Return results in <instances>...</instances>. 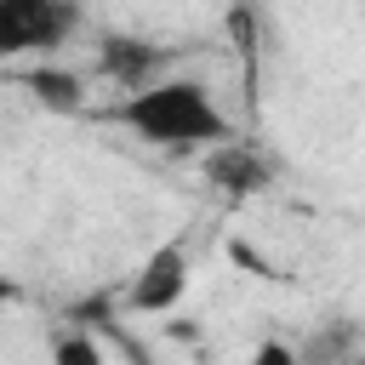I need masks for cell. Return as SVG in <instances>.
<instances>
[{
    "label": "cell",
    "mask_w": 365,
    "mask_h": 365,
    "mask_svg": "<svg viewBox=\"0 0 365 365\" xmlns=\"http://www.w3.org/2000/svg\"><path fill=\"white\" fill-rule=\"evenodd\" d=\"M6 302H17V279H11V274H0V308H6Z\"/></svg>",
    "instance_id": "obj_9"
},
{
    "label": "cell",
    "mask_w": 365,
    "mask_h": 365,
    "mask_svg": "<svg viewBox=\"0 0 365 365\" xmlns=\"http://www.w3.org/2000/svg\"><path fill=\"white\" fill-rule=\"evenodd\" d=\"M29 91H34V103H46L57 114H80L86 108V80L74 68H57V63H40L29 74Z\"/></svg>",
    "instance_id": "obj_6"
},
{
    "label": "cell",
    "mask_w": 365,
    "mask_h": 365,
    "mask_svg": "<svg viewBox=\"0 0 365 365\" xmlns=\"http://www.w3.org/2000/svg\"><path fill=\"white\" fill-rule=\"evenodd\" d=\"M80 29V11L63 0H0V57L57 51Z\"/></svg>",
    "instance_id": "obj_2"
},
{
    "label": "cell",
    "mask_w": 365,
    "mask_h": 365,
    "mask_svg": "<svg viewBox=\"0 0 365 365\" xmlns=\"http://www.w3.org/2000/svg\"><path fill=\"white\" fill-rule=\"evenodd\" d=\"M51 365H103V348L91 331H63L51 342Z\"/></svg>",
    "instance_id": "obj_7"
},
{
    "label": "cell",
    "mask_w": 365,
    "mask_h": 365,
    "mask_svg": "<svg viewBox=\"0 0 365 365\" xmlns=\"http://www.w3.org/2000/svg\"><path fill=\"white\" fill-rule=\"evenodd\" d=\"M114 120L125 131H137V143L171 148V154H194V148L211 154V148L234 143V131H228L211 86H200V80H154L148 91L120 97Z\"/></svg>",
    "instance_id": "obj_1"
},
{
    "label": "cell",
    "mask_w": 365,
    "mask_h": 365,
    "mask_svg": "<svg viewBox=\"0 0 365 365\" xmlns=\"http://www.w3.org/2000/svg\"><path fill=\"white\" fill-rule=\"evenodd\" d=\"M205 177L222 194H257V188H268V160L245 143H222L205 154Z\"/></svg>",
    "instance_id": "obj_5"
},
{
    "label": "cell",
    "mask_w": 365,
    "mask_h": 365,
    "mask_svg": "<svg viewBox=\"0 0 365 365\" xmlns=\"http://www.w3.org/2000/svg\"><path fill=\"white\" fill-rule=\"evenodd\" d=\"M354 365H365V348H359V354H354Z\"/></svg>",
    "instance_id": "obj_10"
},
{
    "label": "cell",
    "mask_w": 365,
    "mask_h": 365,
    "mask_svg": "<svg viewBox=\"0 0 365 365\" xmlns=\"http://www.w3.org/2000/svg\"><path fill=\"white\" fill-rule=\"evenodd\" d=\"M160 63H165V51H160L154 40H137V34H103V46H97V68H103L125 97L148 91V86L160 80Z\"/></svg>",
    "instance_id": "obj_4"
},
{
    "label": "cell",
    "mask_w": 365,
    "mask_h": 365,
    "mask_svg": "<svg viewBox=\"0 0 365 365\" xmlns=\"http://www.w3.org/2000/svg\"><path fill=\"white\" fill-rule=\"evenodd\" d=\"M245 365H302V354H297L291 342L268 336V342H257V348H251V359H245Z\"/></svg>",
    "instance_id": "obj_8"
},
{
    "label": "cell",
    "mask_w": 365,
    "mask_h": 365,
    "mask_svg": "<svg viewBox=\"0 0 365 365\" xmlns=\"http://www.w3.org/2000/svg\"><path fill=\"white\" fill-rule=\"evenodd\" d=\"M182 297H188V245H177V240L154 245L137 262V274L125 285V302L137 314H171V308H182Z\"/></svg>",
    "instance_id": "obj_3"
}]
</instances>
